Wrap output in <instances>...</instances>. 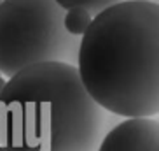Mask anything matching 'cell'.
<instances>
[{
	"label": "cell",
	"instance_id": "cell-7",
	"mask_svg": "<svg viewBox=\"0 0 159 151\" xmlns=\"http://www.w3.org/2000/svg\"><path fill=\"white\" fill-rule=\"evenodd\" d=\"M5 81H7V79H4V77L0 76V93H2V90H4V86H5Z\"/></svg>",
	"mask_w": 159,
	"mask_h": 151
},
{
	"label": "cell",
	"instance_id": "cell-3",
	"mask_svg": "<svg viewBox=\"0 0 159 151\" xmlns=\"http://www.w3.org/2000/svg\"><path fill=\"white\" fill-rule=\"evenodd\" d=\"M63 18L65 9L56 0H2L0 74L9 79L42 61L75 65L80 41L65 30Z\"/></svg>",
	"mask_w": 159,
	"mask_h": 151
},
{
	"label": "cell",
	"instance_id": "cell-2",
	"mask_svg": "<svg viewBox=\"0 0 159 151\" xmlns=\"http://www.w3.org/2000/svg\"><path fill=\"white\" fill-rule=\"evenodd\" d=\"M0 105L12 151H94L105 123V111L66 61L33 63L11 76Z\"/></svg>",
	"mask_w": 159,
	"mask_h": 151
},
{
	"label": "cell",
	"instance_id": "cell-10",
	"mask_svg": "<svg viewBox=\"0 0 159 151\" xmlns=\"http://www.w3.org/2000/svg\"><path fill=\"white\" fill-rule=\"evenodd\" d=\"M0 2H2V0H0Z\"/></svg>",
	"mask_w": 159,
	"mask_h": 151
},
{
	"label": "cell",
	"instance_id": "cell-5",
	"mask_svg": "<svg viewBox=\"0 0 159 151\" xmlns=\"http://www.w3.org/2000/svg\"><path fill=\"white\" fill-rule=\"evenodd\" d=\"M91 19H93V16L89 14L88 11L79 9V7H72V9L65 11L63 25H65V30L70 33V35L80 37V35L88 30Z\"/></svg>",
	"mask_w": 159,
	"mask_h": 151
},
{
	"label": "cell",
	"instance_id": "cell-8",
	"mask_svg": "<svg viewBox=\"0 0 159 151\" xmlns=\"http://www.w3.org/2000/svg\"><path fill=\"white\" fill-rule=\"evenodd\" d=\"M0 151H12L11 148H4V149H0Z\"/></svg>",
	"mask_w": 159,
	"mask_h": 151
},
{
	"label": "cell",
	"instance_id": "cell-4",
	"mask_svg": "<svg viewBox=\"0 0 159 151\" xmlns=\"http://www.w3.org/2000/svg\"><path fill=\"white\" fill-rule=\"evenodd\" d=\"M98 151H159L157 121L150 118H128L102 139Z\"/></svg>",
	"mask_w": 159,
	"mask_h": 151
},
{
	"label": "cell",
	"instance_id": "cell-11",
	"mask_svg": "<svg viewBox=\"0 0 159 151\" xmlns=\"http://www.w3.org/2000/svg\"><path fill=\"white\" fill-rule=\"evenodd\" d=\"M0 76H2V74H0Z\"/></svg>",
	"mask_w": 159,
	"mask_h": 151
},
{
	"label": "cell",
	"instance_id": "cell-6",
	"mask_svg": "<svg viewBox=\"0 0 159 151\" xmlns=\"http://www.w3.org/2000/svg\"><path fill=\"white\" fill-rule=\"evenodd\" d=\"M58 5H61L63 9H72V7H79V9L88 11L91 16L102 12L103 9H107L114 4H119L122 0H56Z\"/></svg>",
	"mask_w": 159,
	"mask_h": 151
},
{
	"label": "cell",
	"instance_id": "cell-9",
	"mask_svg": "<svg viewBox=\"0 0 159 151\" xmlns=\"http://www.w3.org/2000/svg\"><path fill=\"white\" fill-rule=\"evenodd\" d=\"M143 2H154V0H143Z\"/></svg>",
	"mask_w": 159,
	"mask_h": 151
},
{
	"label": "cell",
	"instance_id": "cell-1",
	"mask_svg": "<svg viewBox=\"0 0 159 151\" xmlns=\"http://www.w3.org/2000/svg\"><path fill=\"white\" fill-rule=\"evenodd\" d=\"M77 72L107 113L150 118L159 111V7L122 0L94 14L80 35Z\"/></svg>",
	"mask_w": 159,
	"mask_h": 151
}]
</instances>
